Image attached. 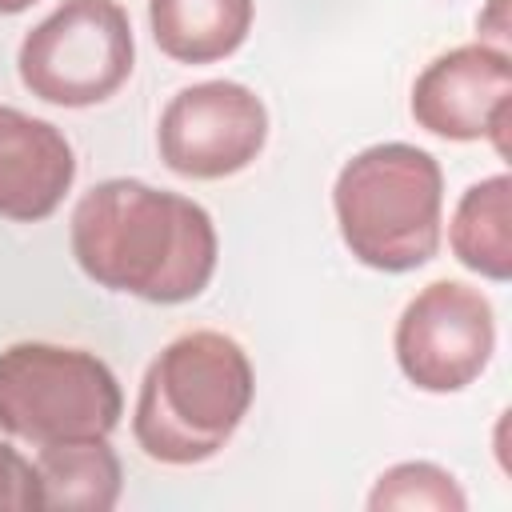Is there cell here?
<instances>
[{"label":"cell","instance_id":"6da1fadb","mask_svg":"<svg viewBox=\"0 0 512 512\" xmlns=\"http://www.w3.org/2000/svg\"><path fill=\"white\" fill-rule=\"evenodd\" d=\"M72 256L104 288L180 304L200 296L216 272V228L196 200L120 176L80 196Z\"/></svg>","mask_w":512,"mask_h":512},{"label":"cell","instance_id":"7a4b0ae2","mask_svg":"<svg viewBox=\"0 0 512 512\" xmlns=\"http://www.w3.org/2000/svg\"><path fill=\"white\" fill-rule=\"evenodd\" d=\"M252 364L224 332L172 340L144 372L132 432L164 464H196L228 444L252 404Z\"/></svg>","mask_w":512,"mask_h":512},{"label":"cell","instance_id":"3957f363","mask_svg":"<svg viewBox=\"0 0 512 512\" xmlns=\"http://www.w3.org/2000/svg\"><path fill=\"white\" fill-rule=\"evenodd\" d=\"M348 252L380 272H408L440 248V164L416 144H372L356 152L332 188Z\"/></svg>","mask_w":512,"mask_h":512},{"label":"cell","instance_id":"277c9868","mask_svg":"<svg viewBox=\"0 0 512 512\" xmlns=\"http://www.w3.org/2000/svg\"><path fill=\"white\" fill-rule=\"evenodd\" d=\"M120 408V384L92 352L40 340L0 352V428L20 440H100L116 428Z\"/></svg>","mask_w":512,"mask_h":512},{"label":"cell","instance_id":"5b68a950","mask_svg":"<svg viewBox=\"0 0 512 512\" xmlns=\"http://www.w3.org/2000/svg\"><path fill=\"white\" fill-rule=\"evenodd\" d=\"M136 40L116 0H64L20 44V80L64 108L108 100L132 72Z\"/></svg>","mask_w":512,"mask_h":512},{"label":"cell","instance_id":"8992f818","mask_svg":"<svg viewBox=\"0 0 512 512\" xmlns=\"http://www.w3.org/2000/svg\"><path fill=\"white\" fill-rule=\"evenodd\" d=\"M496 348L492 304L480 288L436 280L408 300L396 320V360L424 392H460Z\"/></svg>","mask_w":512,"mask_h":512},{"label":"cell","instance_id":"52a82bcc","mask_svg":"<svg viewBox=\"0 0 512 512\" xmlns=\"http://www.w3.org/2000/svg\"><path fill=\"white\" fill-rule=\"evenodd\" d=\"M268 136L260 96L232 80H204L176 92L160 116V156L172 172L220 180L256 160Z\"/></svg>","mask_w":512,"mask_h":512},{"label":"cell","instance_id":"ba28073f","mask_svg":"<svg viewBox=\"0 0 512 512\" xmlns=\"http://www.w3.org/2000/svg\"><path fill=\"white\" fill-rule=\"evenodd\" d=\"M412 116L420 128L448 140L492 136L508 152L504 128L512 116V60L492 44H464L436 56L412 84Z\"/></svg>","mask_w":512,"mask_h":512},{"label":"cell","instance_id":"9c48e42d","mask_svg":"<svg viewBox=\"0 0 512 512\" xmlns=\"http://www.w3.org/2000/svg\"><path fill=\"white\" fill-rule=\"evenodd\" d=\"M76 160L68 140L20 108L0 104V216L44 220L72 188Z\"/></svg>","mask_w":512,"mask_h":512},{"label":"cell","instance_id":"30bf717a","mask_svg":"<svg viewBox=\"0 0 512 512\" xmlns=\"http://www.w3.org/2000/svg\"><path fill=\"white\" fill-rule=\"evenodd\" d=\"M36 484H40V508H64V512H108L120 500V456L108 448V440H64V444H40L36 456Z\"/></svg>","mask_w":512,"mask_h":512},{"label":"cell","instance_id":"8fae6325","mask_svg":"<svg viewBox=\"0 0 512 512\" xmlns=\"http://www.w3.org/2000/svg\"><path fill=\"white\" fill-rule=\"evenodd\" d=\"M152 36L180 64H208L236 52L252 28V0H148Z\"/></svg>","mask_w":512,"mask_h":512},{"label":"cell","instance_id":"7c38bea8","mask_svg":"<svg viewBox=\"0 0 512 512\" xmlns=\"http://www.w3.org/2000/svg\"><path fill=\"white\" fill-rule=\"evenodd\" d=\"M448 240L464 268L488 280L512 276V180L504 172L472 184L460 196Z\"/></svg>","mask_w":512,"mask_h":512},{"label":"cell","instance_id":"4fadbf2b","mask_svg":"<svg viewBox=\"0 0 512 512\" xmlns=\"http://www.w3.org/2000/svg\"><path fill=\"white\" fill-rule=\"evenodd\" d=\"M464 504L468 500H464L460 484L428 460H408V464L388 468L376 480L372 496H368L372 512H408V508H416V512L420 508H428V512H464Z\"/></svg>","mask_w":512,"mask_h":512},{"label":"cell","instance_id":"5bb4252c","mask_svg":"<svg viewBox=\"0 0 512 512\" xmlns=\"http://www.w3.org/2000/svg\"><path fill=\"white\" fill-rule=\"evenodd\" d=\"M0 508L24 512V508H40V484H36V468L0 440Z\"/></svg>","mask_w":512,"mask_h":512},{"label":"cell","instance_id":"9a60e30c","mask_svg":"<svg viewBox=\"0 0 512 512\" xmlns=\"http://www.w3.org/2000/svg\"><path fill=\"white\" fill-rule=\"evenodd\" d=\"M28 4H36V0H0V12H24Z\"/></svg>","mask_w":512,"mask_h":512}]
</instances>
